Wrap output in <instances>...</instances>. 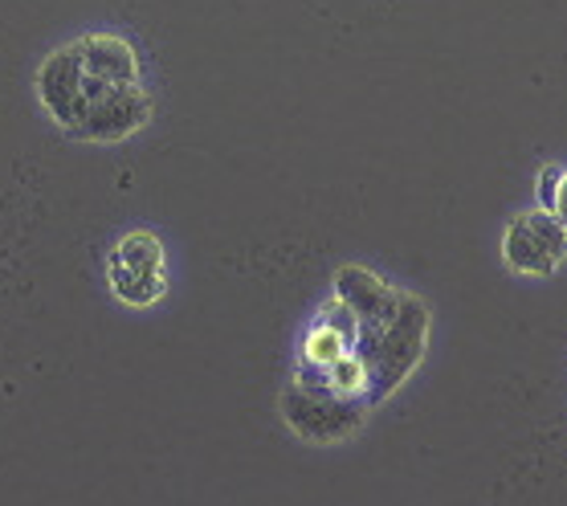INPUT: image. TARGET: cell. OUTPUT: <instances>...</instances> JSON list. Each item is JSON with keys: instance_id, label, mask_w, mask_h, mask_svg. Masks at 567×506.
Returning a JSON list of instances; mask_svg holds the SVG:
<instances>
[{"instance_id": "6da1fadb", "label": "cell", "mask_w": 567, "mask_h": 506, "mask_svg": "<svg viewBox=\"0 0 567 506\" xmlns=\"http://www.w3.org/2000/svg\"><path fill=\"white\" fill-rule=\"evenodd\" d=\"M429 323H433L429 302L400 290L392 319H384L380 327H363L351 351L360 355L363 376H368V404L388 401L421 368L429 348Z\"/></svg>"}, {"instance_id": "30bf717a", "label": "cell", "mask_w": 567, "mask_h": 506, "mask_svg": "<svg viewBox=\"0 0 567 506\" xmlns=\"http://www.w3.org/2000/svg\"><path fill=\"white\" fill-rule=\"evenodd\" d=\"M327 384L343 396H363L368 401V376H363V364L355 351H343L336 364H327Z\"/></svg>"}, {"instance_id": "9c48e42d", "label": "cell", "mask_w": 567, "mask_h": 506, "mask_svg": "<svg viewBox=\"0 0 567 506\" xmlns=\"http://www.w3.org/2000/svg\"><path fill=\"white\" fill-rule=\"evenodd\" d=\"M343 351H351V343L339 331H331V327L315 323V331L307 335V343H302V364H315V368H327L336 364Z\"/></svg>"}, {"instance_id": "277c9868", "label": "cell", "mask_w": 567, "mask_h": 506, "mask_svg": "<svg viewBox=\"0 0 567 506\" xmlns=\"http://www.w3.org/2000/svg\"><path fill=\"white\" fill-rule=\"evenodd\" d=\"M503 258L515 273L547 278L567 258V225L547 208H527L503 234Z\"/></svg>"}, {"instance_id": "3957f363", "label": "cell", "mask_w": 567, "mask_h": 506, "mask_svg": "<svg viewBox=\"0 0 567 506\" xmlns=\"http://www.w3.org/2000/svg\"><path fill=\"white\" fill-rule=\"evenodd\" d=\"M106 282L111 295L127 307H155L168 295V258L159 237L147 229H131L115 241L106 258Z\"/></svg>"}, {"instance_id": "8992f818", "label": "cell", "mask_w": 567, "mask_h": 506, "mask_svg": "<svg viewBox=\"0 0 567 506\" xmlns=\"http://www.w3.org/2000/svg\"><path fill=\"white\" fill-rule=\"evenodd\" d=\"M147 123H152V94L143 91V82H135V86H115V91L103 94V99L86 111V118H82L74 131V140L118 143V140H131V135L143 131Z\"/></svg>"}, {"instance_id": "8fae6325", "label": "cell", "mask_w": 567, "mask_h": 506, "mask_svg": "<svg viewBox=\"0 0 567 506\" xmlns=\"http://www.w3.org/2000/svg\"><path fill=\"white\" fill-rule=\"evenodd\" d=\"M319 323L331 327V331H339V335L348 339V343H355V339H360V319H355V314H351L339 299H331L327 307H322Z\"/></svg>"}, {"instance_id": "7a4b0ae2", "label": "cell", "mask_w": 567, "mask_h": 506, "mask_svg": "<svg viewBox=\"0 0 567 506\" xmlns=\"http://www.w3.org/2000/svg\"><path fill=\"white\" fill-rule=\"evenodd\" d=\"M282 416L307 442H348L368 421V401L363 396H343L327 384V368L298 364L295 384L282 392Z\"/></svg>"}, {"instance_id": "7c38bea8", "label": "cell", "mask_w": 567, "mask_h": 506, "mask_svg": "<svg viewBox=\"0 0 567 506\" xmlns=\"http://www.w3.org/2000/svg\"><path fill=\"white\" fill-rule=\"evenodd\" d=\"M559 180H564V168H555V164H543L535 193H539V208H547V213L555 208V193H559Z\"/></svg>"}, {"instance_id": "5b68a950", "label": "cell", "mask_w": 567, "mask_h": 506, "mask_svg": "<svg viewBox=\"0 0 567 506\" xmlns=\"http://www.w3.org/2000/svg\"><path fill=\"white\" fill-rule=\"evenodd\" d=\"M33 91H38V103L45 106V115L74 135L82 115H86V70H82V50L78 41H65L58 50L38 65V79H33Z\"/></svg>"}, {"instance_id": "ba28073f", "label": "cell", "mask_w": 567, "mask_h": 506, "mask_svg": "<svg viewBox=\"0 0 567 506\" xmlns=\"http://www.w3.org/2000/svg\"><path fill=\"white\" fill-rule=\"evenodd\" d=\"M78 50H82V70L86 79L103 82V86H135L140 82V53L127 38L118 33H86L78 38Z\"/></svg>"}, {"instance_id": "52a82bcc", "label": "cell", "mask_w": 567, "mask_h": 506, "mask_svg": "<svg viewBox=\"0 0 567 506\" xmlns=\"http://www.w3.org/2000/svg\"><path fill=\"white\" fill-rule=\"evenodd\" d=\"M336 299L348 307L363 327H380L384 319H392L400 302V290L388 286L384 278L368 266H339L336 270Z\"/></svg>"}, {"instance_id": "4fadbf2b", "label": "cell", "mask_w": 567, "mask_h": 506, "mask_svg": "<svg viewBox=\"0 0 567 506\" xmlns=\"http://www.w3.org/2000/svg\"><path fill=\"white\" fill-rule=\"evenodd\" d=\"M551 213L567 225V172H564V180H559V193H555V208H551Z\"/></svg>"}]
</instances>
